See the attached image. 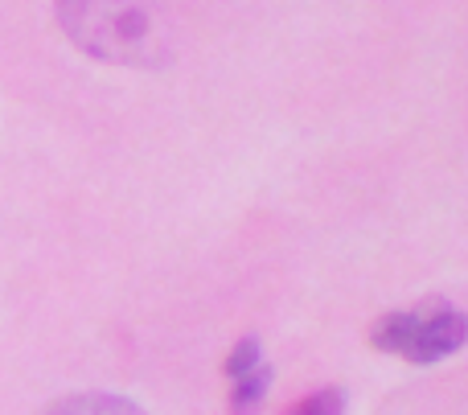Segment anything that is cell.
Here are the masks:
<instances>
[{
    "label": "cell",
    "instance_id": "cell-5",
    "mask_svg": "<svg viewBox=\"0 0 468 415\" xmlns=\"http://www.w3.org/2000/svg\"><path fill=\"white\" fill-rule=\"evenodd\" d=\"M341 408H346V395L341 391H321V395H313V399L296 403L288 415H341Z\"/></svg>",
    "mask_w": 468,
    "mask_h": 415
},
{
    "label": "cell",
    "instance_id": "cell-4",
    "mask_svg": "<svg viewBox=\"0 0 468 415\" xmlns=\"http://www.w3.org/2000/svg\"><path fill=\"white\" fill-rule=\"evenodd\" d=\"M267 383H271V375L267 370H250V375L234 378V395H230V408L239 415H247L250 408H259V399L267 395Z\"/></svg>",
    "mask_w": 468,
    "mask_h": 415
},
{
    "label": "cell",
    "instance_id": "cell-3",
    "mask_svg": "<svg viewBox=\"0 0 468 415\" xmlns=\"http://www.w3.org/2000/svg\"><path fill=\"white\" fill-rule=\"evenodd\" d=\"M41 415H144L136 403L120 399V395H70V399L54 403Z\"/></svg>",
    "mask_w": 468,
    "mask_h": 415
},
{
    "label": "cell",
    "instance_id": "cell-6",
    "mask_svg": "<svg viewBox=\"0 0 468 415\" xmlns=\"http://www.w3.org/2000/svg\"><path fill=\"white\" fill-rule=\"evenodd\" d=\"M255 367H259V342H255V337H247V342L234 346V354L227 358V375L242 378V375H250Z\"/></svg>",
    "mask_w": 468,
    "mask_h": 415
},
{
    "label": "cell",
    "instance_id": "cell-2",
    "mask_svg": "<svg viewBox=\"0 0 468 415\" xmlns=\"http://www.w3.org/2000/svg\"><path fill=\"white\" fill-rule=\"evenodd\" d=\"M464 317L452 304H423L415 313H390L374 329V346L387 354H403L411 362H436L448 358L464 346Z\"/></svg>",
    "mask_w": 468,
    "mask_h": 415
},
{
    "label": "cell",
    "instance_id": "cell-1",
    "mask_svg": "<svg viewBox=\"0 0 468 415\" xmlns=\"http://www.w3.org/2000/svg\"><path fill=\"white\" fill-rule=\"evenodd\" d=\"M58 25L99 62L156 70L177 58L169 0H58Z\"/></svg>",
    "mask_w": 468,
    "mask_h": 415
}]
</instances>
